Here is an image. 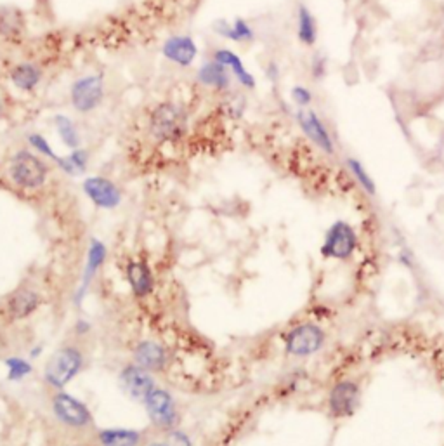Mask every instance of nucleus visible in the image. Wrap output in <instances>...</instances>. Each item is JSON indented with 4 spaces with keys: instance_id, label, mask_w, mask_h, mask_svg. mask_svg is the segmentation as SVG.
Returning <instances> with one entry per match:
<instances>
[{
    "instance_id": "f257e3e1",
    "label": "nucleus",
    "mask_w": 444,
    "mask_h": 446,
    "mask_svg": "<svg viewBox=\"0 0 444 446\" xmlns=\"http://www.w3.org/2000/svg\"><path fill=\"white\" fill-rule=\"evenodd\" d=\"M87 365V347L84 340L73 337L61 344L47 361L44 380L54 391H63Z\"/></svg>"
},
{
    "instance_id": "f03ea898",
    "label": "nucleus",
    "mask_w": 444,
    "mask_h": 446,
    "mask_svg": "<svg viewBox=\"0 0 444 446\" xmlns=\"http://www.w3.org/2000/svg\"><path fill=\"white\" fill-rule=\"evenodd\" d=\"M6 175L16 188L37 192L49 181L50 165L44 157L30 148L16 150L6 165Z\"/></svg>"
},
{
    "instance_id": "7ed1b4c3",
    "label": "nucleus",
    "mask_w": 444,
    "mask_h": 446,
    "mask_svg": "<svg viewBox=\"0 0 444 446\" xmlns=\"http://www.w3.org/2000/svg\"><path fill=\"white\" fill-rule=\"evenodd\" d=\"M148 134L158 145H176L187 134V111L176 101H162L148 117Z\"/></svg>"
},
{
    "instance_id": "20e7f679",
    "label": "nucleus",
    "mask_w": 444,
    "mask_h": 446,
    "mask_svg": "<svg viewBox=\"0 0 444 446\" xmlns=\"http://www.w3.org/2000/svg\"><path fill=\"white\" fill-rule=\"evenodd\" d=\"M50 410L59 424V429L75 434H92L94 419L87 406L80 399L70 396L64 391H56L50 398Z\"/></svg>"
},
{
    "instance_id": "39448f33",
    "label": "nucleus",
    "mask_w": 444,
    "mask_h": 446,
    "mask_svg": "<svg viewBox=\"0 0 444 446\" xmlns=\"http://www.w3.org/2000/svg\"><path fill=\"white\" fill-rule=\"evenodd\" d=\"M104 101V77L89 73L77 78L70 87V103L77 113L89 115L96 111Z\"/></svg>"
},
{
    "instance_id": "423d86ee",
    "label": "nucleus",
    "mask_w": 444,
    "mask_h": 446,
    "mask_svg": "<svg viewBox=\"0 0 444 446\" xmlns=\"http://www.w3.org/2000/svg\"><path fill=\"white\" fill-rule=\"evenodd\" d=\"M327 333L316 323H301L288 330L287 336L283 337L285 352L295 358H308V356L316 354L321 347L324 346Z\"/></svg>"
},
{
    "instance_id": "0eeeda50",
    "label": "nucleus",
    "mask_w": 444,
    "mask_h": 446,
    "mask_svg": "<svg viewBox=\"0 0 444 446\" xmlns=\"http://www.w3.org/2000/svg\"><path fill=\"white\" fill-rule=\"evenodd\" d=\"M359 245V238L349 222L337 221L328 228L324 235L321 255L324 259H335V261H348L355 255Z\"/></svg>"
},
{
    "instance_id": "6e6552de",
    "label": "nucleus",
    "mask_w": 444,
    "mask_h": 446,
    "mask_svg": "<svg viewBox=\"0 0 444 446\" xmlns=\"http://www.w3.org/2000/svg\"><path fill=\"white\" fill-rule=\"evenodd\" d=\"M144 405H146V412L153 429H157L158 433L178 429V424L180 420L179 408L178 403H176V399L172 398V394L169 391L157 387L146 398Z\"/></svg>"
},
{
    "instance_id": "1a4fd4ad",
    "label": "nucleus",
    "mask_w": 444,
    "mask_h": 446,
    "mask_svg": "<svg viewBox=\"0 0 444 446\" xmlns=\"http://www.w3.org/2000/svg\"><path fill=\"white\" fill-rule=\"evenodd\" d=\"M361 405V387L355 380H338L328 394V412L334 419H348Z\"/></svg>"
},
{
    "instance_id": "9d476101",
    "label": "nucleus",
    "mask_w": 444,
    "mask_h": 446,
    "mask_svg": "<svg viewBox=\"0 0 444 446\" xmlns=\"http://www.w3.org/2000/svg\"><path fill=\"white\" fill-rule=\"evenodd\" d=\"M42 304V296L37 289L28 285L17 287L6 297L2 304V312L7 322H21L34 315Z\"/></svg>"
},
{
    "instance_id": "9b49d317",
    "label": "nucleus",
    "mask_w": 444,
    "mask_h": 446,
    "mask_svg": "<svg viewBox=\"0 0 444 446\" xmlns=\"http://www.w3.org/2000/svg\"><path fill=\"white\" fill-rule=\"evenodd\" d=\"M85 196L96 205L97 208L113 210L122 203V192L111 179L103 175H89L82 182Z\"/></svg>"
},
{
    "instance_id": "f8f14e48",
    "label": "nucleus",
    "mask_w": 444,
    "mask_h": 446,
    "mask_svg": "<svg viewBox=\"0 0 444 446\" xmlns=\"http://www.w3.org/2000/svg\"><path fill=\"white\" fill-rule=\"evenodd\" d=\"M122 386H124L125 393L131 396L134 401L144 403L146 398L157 389L153 375L148 372L146 368L139 365H127L120 373Z\"/></svg>"
},
{
    "instance_id": "ddd939ff",
    "label": "nucleus",
    "mask_w": 444,
    "mask_h": 446,
    "mask_svg": "<svg viewBox=\"0 0 444 446\" xmlns=\"http://www.w3.org/2000/svg\"><path fill=\"white\" fill-rule=\"evenodd\" d=\"M162 56L179 68H189L198 57V45L189 35H174L164 42Z\"/></svg>"
},
{
    "instance_id": "4468645a",
    "label": "nucleus",
    "mask_w": 444,
    "mask_h": 446,
    "mask_svg": "<svg viewBox=\"0 0 444 446\" xmlns=\"http://www.w3.org/2000/svg\"><path fill=\"white\" fill-rule=\"evenodd\" d=\"M7 78L14 89L30 94V92L37 91L38 85L44 80V70L34 61H20L9 68Z\"/></svg>"
},
{
    "instance_id": "2eb2a0df",
    "label": "nucleus",
    "mask_w": 444,
    "mask_h": 446,
    "mask_svg": "<svg viewBox=\"0 0 444 446\" xmlns=\"http://www.w3.org/2000/svg\"><path fill=\"white\" fill-rule=\"evenodd\" d=\"M297 122L301 125L302 132L311 139L317 148L323 150L324 153H334V141L330 138V132H328L321 118L313 110L301 108V111L297 113Z\"/></svg>"
},
{
    "instance_id": "dca6fc26",
    "label": "nucleus",
    "mask_w": 444,
    "mask_h": 446,
    "mask_svg": "<svg viewBox=\"0 0 444 446\" xmlns=\"http://www.w3.org/2000/svg\"><path fill=\"white\" fill-rule=\"evenodd\" d=\"M134 359H136V365L143 366L148 372L153 373L165 370L169 361V354L165 351V347L155 343V340H143V343L137 344V347L134 349Z\"/></svg>"
},
{
    "instance_id": "f3484780",
    "label": "nucleus",
    "mask_w": 444,
    "mask_h": 446,
    "mask_svg": "<svg viewBox=\"0 0 444 446\" xmlns=\"http://www.w3.org/2000/svg\"><path fill=\"white\" fill-rule=\"evenodd\" d=\"M94 440L99 446H146L148 433L136 429L94 431Z\"/></svg>"
},
{
    "instance_id": "a211bd4d",
    "label": "nucleus",
    "mask_w": 444,
    "mask_h": 446,
    "mask_svg": "<svg viewBox=\"0 0 444 446\" xmlns=\"http://www.w3.org/2000/svg\"><path fill=\"white\" fill-rule=\"evenodd\" d=\"M196 80L203 87L214 89L217 92H224L231 87V75L229 70L215 59L207 61L201 64L196 71Z\"/></svg>"
},
{
    "instance_id": "6ab92c4d",
    "label": "nucleus",
    "mask_w": 444,
    "mask_h": 446,
    "mask_svg": "<svg viewBox=\"0 0 444 446\" xmlns=\"http://www.w3.org/2000/svg\"><path fill=\"white\" fill-rule=\"evenodd\" d=\"M212 59H215L217 63L224 64V66L227 68V70L233 73V77L236 78L238 84L241 85V87L245 89H255V85H257V82H255V77L250 73V71L245 68L243 61H241V57L238 56L234 50L231 49H215L214 50V56H212Z\"/></svg>"
},
{
    "instance_id": "aec40b11",
    "label": "nucleus",
    "mask_w": 444,
    "mask_h": 446,
    "mask_svg": "<svg viewBox=\"0 0 444 446\" xmlns=\"http://www.w3.org/2000/svg\"><path fill=\"white\" fill-rule=\"evenodd\" d=\"M27 21L24 14L16 7H0V38L7 42H17L24 34Z\"/></svg>"
},
{
    "instance_id": "412c9836",
    "label": "nucleus",
    "mask_w": 444,
    "mask_h": 446,
    "mask_svg": "<svg viewBox=\"0 0 444 446\" xmlns=\"http://www.w3.org/2000/svg\"><path fill=\"white\" fill-rule=\"evenodd\" d=\"M127 280L131 283L132 292L136 297L143 298L153 292L155 278L150 266L144 261H131L127 264Z\"/></svg>"
},
{
    "instance_id": "4be33fe9",
    "label": "nucleus",
    "mask_w": 444,
    "mask_h": 446,
    "mask_svg": "<svg viewBox=\"0 0 444 446\" xmlns=\"http://www.w3.org/2000/svg\"><path fill=\"white\" fill-rule=\"evenodd\" d=\"M52 125L56 129L57 136H59L61 143L66 146L68 150H78L82 148V136L78 131L77 124L71 120L70 117L63 113H57L52 117Z\"/></svg>"
},
{
    "instance_id": "5701e85b",
    "label": "nucleus",
    "mask_w": 444,
    "mask_h": 446,
    "mask_svg": "<svg viewBox=\"0 0 444 446\" xmlns=\"http://www.w3.org/2000/svg\"><path fill=\"white\" fill-rule=\"evenodd\" d=\"M89 151L84 148H78V150H71L70 153L64 154V157H59V160L56 161L57 168L63 171L66 175H82L87 172L89 167Z\"/></svg>"
},
{
    "instance_id": "b1692460",
    "label": "nucleus",
    "mask_w": 444,
    "mask_h": 446,
    "mask_svg": "<svg viewBox=\"0 0 444 446\" xmlns=\"http://www.w3.org/2000/svg\"><path fill=\"white\" fill-rule=\"evenodd\" d=\"M297 37L304 45H314L317 38L316 20L306 6L299 7L297 14Z\"/></svg>"
},
{
    "instance_id": "393cba45",
    "label": "nucleus",
    "mask_w": 444,
    "mask_h": 446,
    "mask_svg": "<svg viewBox=\"0 0 444 446\" xmlns=\"http://www.w3.org/2000/svg\"><path fill=\"white\" fill-rule=\"evenodd\" d=\"M47 446H99L94 440L92 434H75L59 429L49 440Z\"/></svg>"
},
{
    "instance_id": "a878e982",
    "label": "nucleus",
    "mask_w": 444,
    "mask_h": 446,
    "mask_svg": "<svg viewBox=\"0 0 444 446\" xmlns=\"http://www.w3.org/2000/svg\"><path fill=\"white\" fill-rule=\"evenodd\" d=\"M104 259H106V247L99 242V240H92L89 245V257H87V268H85V285L92 276L96 275L97 269L103 266Z\"/></svg>"
},
{
    "instance_id": "bb28decb",
    "label": "nucleus",
    "mask_w": 444,
    "mask_h": 446,
    "mask_svg": "<svg viewBox=\"0 0 444 446\" xmlns=\"http://www.w3.org/2000/svg\"><path fill=\"white\" fill-rule=\"evenodd\" d=\"M27 143H28V146H30V150H34L35 153H38L41 157H44L45 160L54 161V164L59 160V154L54 151L52 146H50V143L47 141L41 132H30V134H27Z\"/></svg>"
},
{
    "instance_id": "cd10ccee",
    "label": "nucleus",
    "mask_w": 444,
    "mask_h": 446,
    "mask_svg": "<svg viewBox=\"0 0 444 446\" xmlns=\"http://www.w3.org/2000/svg\"><path fill=\"white\" fill-rule=\"evenodd\" d=\"M348 165H349V168H351L352 175L356 178V181L359 182L361 188H363L364 192L368 193V195H375V193H377V186H375L373 179L370 178V174L366 172V168L363 167V164H361L359 160H356V158H349Z\"/></svg>"
},
{
    "instance_id": "c85d7f7f",
    "label": "nucleus",
    "mask_w": 444,
    "mask_h": 446,
    "mask_svg": "<svg viewBox=\"0 0 444 446\" xmlns=\"http://www.w3.org/2000/svg\"><path fill=\"white\" fill-rule=\"evenodd\" d=\"M7 373H9L10 380H23L28 373L31 372L30 363L24 361L21 358H9L6 359Z\"/></svg>"
},
{
    "instance_id": "c756f323",
    "label": "nucleus",
    "mask_w": 444,
    "mask_h": 446,
    "mask_svg": "<svg viewBox=\"0 0 444 446\" xmlns=\"http://www.w3.org/2000/svg\"><path fill=\"white\" fill-rule=\"evenodd\" d=\"M233 30H234V42H252L254 41L255 34L252 30V27L248 24L247 20L243 17H236L233 21Z\"/></svg>"
},
{
    "instance_id": "7c9ffc66",
    "label": "nucleus",
    "mask_w": 444,
    "mask_h": 446,
    "mask_svg": "<svg viewBox=\"0 0 444 446\" xmlns=\"http://www.w3.org/2000/svg\"><path fill=\"white\" fill-rule=\"evenodd\" d=\"M292 99L295 101V104L301 108H308L309 104L313 103V94L311 91H309L308 87H304V85H295L294 89H292Z\"/></svg>"
},
{
    "instance_id": "2f4dec72",
    "label": "nucleus",
    "mask_w": 444,
    "mask_h": 446,
    "mask_svg": "<svg viewBox=\"0 0 444 446\" xmlns=\"http://www.w3.org/2000/svg\"><path fill=\"white\" fill-rule=\"evenodd\" d=\"M162 436H164L165 443L169 446H191L189 438L178 429L165 431V433H162Z\"/></svg>"
},
{
    "instance_id": "473e14b6",
    "label": "nucleus",
    "mask_w": 444,
    "mask_h": 446,
    "mask_svg": "<svg viewBox=\"0 0 444 446\" xmlns=\"http://www.w3.org/2000/svg\"><path fill=\"white\" fill-rule=\"evenodd\" d=\"M214 31L219 37L226 38V41L234 42V30H233V21L227 20H217L214 23Z\"/></svg>"
},
{
    "instance_id": "72a5a7b5",
    "label": "nucleus",
    "mask_w": 444,
    "mask_h": 446,
    "mask_svg": "<svg viewBox=\"0 0 444 446\" xmlns=\"http://www.w3.org/2000/svg\"><path fill=\"white\" fill-rule=\"evenodd\" d=\"M278 73H280V71H278V66L274 63H271L269 66H267V77H269L273 82H276Z\"/></svg>"
},
{
    "instance_id": "f704fd0d",
    "label": "nucleus",
    "mask_w": 444,
    "mask_h": 446,
    "mask_svg": "<svg viewBox=\"0 0 444 446\" xmlns=\"http://www.w3.org/2000/svg\"><path fill=\"white\" fill-rule=\"evenodd\" d=\"M6 115H7V108H6V103H3L2 99H0V122L3 120V118H6Z\"/></svg>"
},
{
    "instance_id": "c9c22d12",
    "label": "nucleus",
    "mask_w": 444,
    "mask_h": 446,
    "mask_svg": "<svg viewBox=\"0 0 444 446\" xmlns=\"http://www.w3.org/2000/svg\"><path fill=\"white\" fill-rule=\"evenodd\" d=\"M146 446H169L167 443H165V440L162 438V440H155V441H150V443H146Z\"/></svg>"
},
{
    "instance_id": "e433bc0d",
    "label": "nucleus",
    "mask_w": 444,
    "mask_h": 446,
    "mask_svg": "<svg viewBox=\"0 0 444 446\" xmlns=\"http://www.w3.org/2000/svg\"><path fill=\"white\" fill-rule=\"evenodd\" d=\"M0 168H2V158H0Z\"/></svg>"
}]
</instances>
